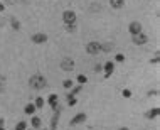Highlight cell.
<instances>
[{
  "mask_svg": "<svg viewBox=\"0 0 160 130\" xmlns=\"http://www.w3.org/2000/svg\"><path fill=\"white\" fill-rule=\"evenodd\" d=\"M10 24L14 29H20V22L17 21V17H10Z\"/></svg>",
  "mask_w": 160,
  "mask_h": 130,
  "instance_id": "cell-20",
  "label": "cell"
},
{
  "mask_svg": "<svg viewBox=\"0 0 160 130\" xmlns=\"http://www.w3.org/2000/svg\"><path fill=\"white\" fill-rule=\"evenodd\" d=\"M44 103H46V101H44V98H42V96H37L36 101H34V105H36V108H37V110H41L42 106H44Z\"/></svg>",
  "mask_w": 160,
  "mask_h": 130,
  "instance_id": "cell-16",
  "label": "cell"
},
{
  "mask_svg": "<svg viewBox=\"0 0 160 130\" xmlns=\"http://www.w3.org/2000/svg\"><path fill=\"white\" fill-rule=\"evenodd\" d=\"M27 127H29V123H27L26 120H20V122L15 125V130H27Z\"/></svg>",
  "mask_w": 160,
  "mask_h": 130,
  "instance_id": "cell-17",
  "label": "cell"
},
{
  "mask_svg": "<svg viewBox=\"0 0 160 130\" xmlns=\"http://www.w3.org/2000/svg\"><path fill=\"white\" fill-rule=\"evenodd\" d=\"M36 105H34V103H27L26 105V108H24V113H26V115H31V117H32V115H34V113H36Z\"/></svg>",
  "mask_w": 160,
  "mask_h": 130,
  "instance_id": "cell-14",
  "label": "cell"
},
{
  "mask_svg": "<svg viewBox=\"0 0 160 130\" xmlns=\"http://www.w3.org/2000/svg\"><path fill=\"white\" fill-rule=\"evenodd\" d=\"M31 39H32L34 44H44V42L47 41V36H46V34H42V32H37V34H34Z\"/></svg>",
  "mask_w": 160,
  "mask_h": 130,
  "instance_id": "cell-9",
  "label": "cell"
},
{
  "mask_svg": "<svg viewBox=\"0 0 160 130\" xmlns=\"http://www.w3.org/2000/svg\"><path fill=\"white\" fill-rule=\"evenodd\" d=\"M115 61H116V62H123L125 61V56L121 54V52H118V54L115 56Z\"/></svg>",
  "mask_w": 160,
  "mask_h": 130,
  "instance_id": "cell-24",
  "label": "cell"
},
{
  "mask_svg": "<svg viewBox=\"0 0 160 130\" xmlns=\"http://www.w3.org/2000/svg\"><path fill=\"white\" fill-rule=\"evenodd\" d=\"M152 95H159V91H157V90H153V91H148V96H152Z\"/></svg>",
  "mask_w": 160,
  "mask_h": 130,
  "instance_id": "cell-30",
  "label": "cell"
},
{
  "mask_svg": "<svg viewBox=\"0 0 160 130\" xmlns=\"http://www.w3.org/2000/svg\"><path fill=\"white\" fill-rule=\"evenodd\" d=\"M118 130H128V129H126V127H121V129H118Z\"/></svg>",
  "mask_w": 160,
  "mask_h": 130,
  "instance_id": "cell-32",
  "label": "cell"
},
{
  "mask_svg": "<svg viewBox=\"0 0 160 130\" xmlns=\"http://www.w3.org/2000/svg\"><path fill=\"white\" fill-rule=\"evenodd\" d=\"M47 103H49V106L52 108V112L54 110H57V103H59V98H57L56 93H51L49 96H47Z\"/></svg>",
  "mask_w": 160,
  "mask_h": 130,
  "instance_id": "cell-8",
  "label": "cell"
},
{
  "mask_svg": "<svg viewBox=\"0 0 160 130\" xmlns=\"http://www.w3.org/2000/svg\"><path fill=\"white\" fill-rule=\"evenodd\" d=\"M121 95H123V98H130V96H132V90H123Z\"/></svg>",
  "mask_w": 160,
  "mask_h": 130,
  "instance_id": "cell-26",
  "label": "cell"
},
{
  "mask_svg": "<svg viewBox=\"0 0 160 130\" xmlns=\"http://www.w3.org/2000/svg\"><path fill=\"white\" fill-rule=\"evenodd\" d=\"M29 84H31V88H34V90H41L46 86V79H44V76H41V74H34V76H31V79H29Z\"/></svg>",
  "mask_w": 160,
  "mask_h": 130,
  "instance_id": "cell-1",
  "label": "cell"
},
{
  "mask_svg": "<svg viewBox=\"0 0 160 130\" xmlns=\"http://www.w3.org/2000/svg\"><path fill=\"white\" fill-rule=\"evenodd\" d=\"M84 122H86V113H77V115H74V117L71 118L69 125H71V127H76V125L84 123Z\"/></svg>",
  "mask_w": 160,
  "mask_h": 130,
  "instance_id": "cell-4",
  "label": "cell"
},
{
  "mask_svg": "<svg viewBox=\"0 0 160 130\" xmlns=\"http://www.w3.org/2000/svg\"><path fill=\"white\" fill-rule=\"evenodd\" d=\"M159 113H160V108H159V106H153V108H150L148 112L145 113V117L152 120V118H157V117H159Z\"/></svg>",
  "mask_w": 160,
  "mask_h": 130,
  "instance_id": "cell-12",
  "label": "cell"
},
{
  "mask_svg": "<svg viewBox=\"0 0 160 130\" xmlns=\"http://www.w3.org/2000/svg\"><path fill=\"white\" fill-rule=\"evenodd\" d=\"M62 22L64 26H69V24H76V14L72 10H66L62 14Z\"/></svg>",
  "mask_w": 160,
  "mask_h": 130,
  "instance_id": "cell-3",
  "label": "cell"
},
{
  "mask_svg": "<svg viewBox=\"0 0 160 130\" xmlns=\"http://www.w3.org/2000/svg\"><path fill=\"white\" fill-rule=\"evenodd\" d=\"M86 81H88V78H86L84 74H77V83L79 84H84Z\"/></svg>",
  "mask_w": 160,
  "mask_h": 130,
  "instance_id": "cell-23",
  "label": "cell"
},
{
  "mask_svg": "<svg viewBox=\"0 0 160 130\" xmlns=\"http://www.w3.org/2000/svg\"><path fill=\"white\" fill-rule=\"evenodd\" d=\"M77 103V100H76V96H71V95L67 93V105L69 106H74V105Z\"/></svg>",
  "mask_w": 160,
  "mask_h": 130,
  "instance_id": "cell-19",
  "label": "cell"
},
{
  "mask_svg": "<svg viewBox=\"0 0 160 130\" xmlns=\"http://www.w3.org/2000/svg\"><path fill=\"white\" fill-rule=\"evenodd\" d=\"M99 51H101V42L91 41V42H88V44H86V52H88V54H91V56L98 54Z\"/></svg>",
  "mask_w": 160,
  "mask_h": 130,
  "instance_id": "cell-2",
  "label": "cell"
},
{
  "mask_svg": "<svg viewBox=\"0 0 160 130\" xmlns=\"http://www.w3.org/2000/svg\"><path fill=\"white\" fill-rule=\"evenodd\" d=\"M133 37V42L135 44H138V46H143V44H147L148 42V37L145 36L143 32H140V34H137V36H132Z\"/></svg>",
  "mask_w": 160,
  "mask_h": 130,
  "instance_id": "cell-7",
  "label": "cell"
},
{
  "mask_svg": "<svg viewBox=\"0 0 160 130\" xmlns=\"http://www.w3.org/2000/svg\"><path fill=\"white\" fill-rule=\"evenodd\" d=\"M76 24H69V26H66V31L67 32H76Z\"/></svg>",
  "mask_w": 160,
  "mask_h": 130,
  "instance_id": "cell-25",
  "label": "cell"
},
{
  "mask_svg": "<svg viewBox=\"0 0 160 130\" xmlns=\"http://www.w3.org/2000/svg\"><path fill=\"white\" fill-rule=\"evenodd\" d=\"M103 71H104V78H110L111 73L115 71V62L113 61H106L103 66Z\"/></svg>",
  "mask_w": 160,
  "mask_h": 130,
  "instance_id": "cell-5",
  "label": "cell"
},
{
  "mask_svg": "<svg viewBox=\"0 0 160 130\" xmlns=\"http://www.w3.org/2000/svg\"><path fill=\"white\" fill-rule=\"evenodd\" d=\"M61 68L64 69V71H71L72 68H74V61L72 59H69V57H64L61 62Z\"/></svg>",
  "mask_w": 160,
  "mask_h": 130,
  "instance_id": "cell-11",
  "label": "cell"
},
{
  "mask_svg": "<svg viewBox=\"0 0 160 130\" xmlns=\"http://www.w3.org/2000/svg\"><path fill=\"white\" fill-rule=\"evenodd\" d=\"M62 86L66 90H71L72 86H74V83H72V79H64V81H62Z\"/></svg>",
  "mask_w": 160,
  "mask_h": 130,
  "instance_id": "cell-21",
  "label": "cell"
},
{
  "mask_svg": "<svg viewBox=\"0 0 160 130\" xmlns=\"http://www.w3.org/2000/svg\"><path fill=\"white\" fill-rule=\"evenodd\" d=\"M150 62H152V64H159V54H157L153 59H150Z\"/></svg>",
  "mask_w": 160,
  "mask_h": 130,
  "instance_id": "cell-29",
  "label": "cell"
},
{
  "mask_svg": "<svg viewBox=\"0 0 160 130\" xmlns=\"http://www.w3.org/2000/svg\"><path fill=\"white\" fill-rule=\"evenodd\" d=\"M41 125H42V120L39 118V117H34V115H32V117H31V127H32V129L39 130V129H41Z\"/></svg>",
  "mask_w": 160,
  "mask_h": 130,
  "instance_id": "cell-13",
  "label": "cell"
},
{
  "mask_svg": "<svg viewBox=\"0 0 160 130\" xmlns=\"http://www.w3.org/2000/svg\"><path fill=\"white\" fill-rule=\"evenodd\" d=\"M128 32L132 34V36L140 34V32H142V24H140V22H132V24L128 26Z\"/></svg>",
  "mask_w": 160,
  "mask_h": 130,
  "instance_id": "cell-6",
  "label": "cell"
},
{
  "mask_svg": "<svg viewBox=\"0 0 160 130\" xmlns=\"http://www.w3.org/2000/svg\"><path fill=\"white\" fill-rule=\"evenodd\" d=\"M59 115H61V110H59V108L54 110V115H52V118H51V129H49V130H56L57 129V123H59Z\"/></svg>",
  "mask_w": 160,
  "mask_h": 130,
  "instance_id": "cell-10",
  "label": "cell"
},
{
  "mask_svg": "<svg viewBox=\"0 0 160 130\" xmlns=\"http://www.w3.org/2000/svg\"><path fill=\"white\" fill-rule=\"evenodd\" d=\"M0 130H5V120L0 118Z\"/></svg>",
  "mask_w": 160,
  "mask_h": 130,
  "instance_id": "cell-27",
  "label": "cell"
},
{
  "mask_svg": "<svg viewBox=\"0 0 160 130\" xmlns=\"http://www.w3.org/2000/svg\"><path fill=\"white\" fill-rule=\"evenodd\" d=\"M125 4V0H110V5L113 7V9H121Z\"/></svg>",
  "mask_w": 160,
  "mask_h": 130,
  "instance_id": "cell-15",
  "label": "cell"
},
{
  "mask_svg": "<svg viewBox=\"0 0 160 130\" xmlns=\"http://www.w3.org/2000/svg\"><path fill=\"white\" fill-rule=\"evenodd\" d=\"M94 71H96V73L103 71V66H101V64H96V66H94Z\"/></svg>",
  "mask_w": 160,
  "mask_h": 130,
  "instance_id": "cell-28",
  "label": "cell"
},
{
  "mask_svg": "<svg viewBox=\"0 0 160 130\" xmlns=\"http://www.w3.org/2000/svg\"><path fill=\"white\" fill-rule=\"evenodd\" d=\"M113 49V44H110V42H106V44H101V51L103 52H110Z\"/></svg>",
  "mask_w": 160,
  "mask_h": 130,
  "instance_id": "cell-22",
  "label": "cell"
},
{
  "mask_svg": "<svg viewBox=\"0 0 160 130\" xmlns=\"http://www.w3.org/2000/svg\"><path fill=\"white\" fill-rule=\"evenodd\" d=\"M81 90H83V84H77V86H72V88H71V93H69V95H71V96H76V95L79 93Z\"/></svg>",
  "mask_w": 160,
  "mask_h": 130,
  "instance_id": "cell-18",
  "label": "cell"
},
{
  "mask_svg": "<svg viewBox=\"0 0 160 130\" xmlns=\"http://www.w3.org/2000/svg\"><path fill=\"white\" fill-rule=\"evenodd\" d=\"M4 10H5V5H4V4L0 2V12H4Z\"/></svg>",
  "mask_w": 160,
  "mask_h": 130,
  "instance_id": "cell-31",
  "label": "cell"
}]
</instances>
